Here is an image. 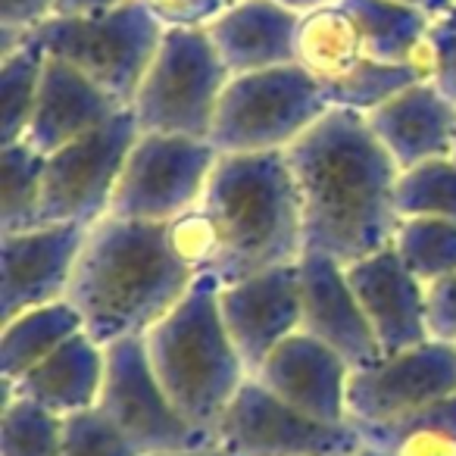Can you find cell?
Here are the masks:
<instances>
[{"label": "cell", "instance_id": "obj_1", "mask_svg": "<svg viewBox=\"0 0 456 456\" xmlns=\"http://www.w3.org/2000/svg\"><path fill=\"white\" fill-rule=\"evenodd\" d=\"M304 213L306 254L350 263L391 248L400 228V169L366 116L331 107L285 151Z\"/></svg>", "mask_w": 456, "mask_h": 456}, {"label": "cell", "instance_id": "obj_2", "mask_svg": "<svg viewBox=\"0 0 456 456\" xmlns=\"http://www.w3.org/2000/svg\"><path fill=\"white\" fill-rule=\"evenodd\" d=\"M194 279V269L172 250L169 225L107 216L85 235L66 300L85 331L110 347L122 338H144L163 322Z\"/></svg>", "mask_w": 456, "mask_h": 456}, {"label": "cell", "instance_id": "obj_3", "mask_svg": "<svg viewBox=\"0 0 456 456\" xmlns=\"http://www.w3.org/2000/svg\"><path fill=\"white\" fill-rule=\"evenodd\" d=\"M200 207L219 244L207 275L219 285L294 266L306 254L300 194L285 151L219 153Z\"/></svg>", "mask_w": 456, "mask_h": 456}, {"label": "cell", "instance_id": "obj_4", "mask_svg": "<svg viewBox=\"0 0 456 456\" xmlns=\"http://www.w3.org/2000/svg\"><path fill=\"white\" fill-rule=\"evenodd\" d=\"M147 356L175 410L216 435L228 403L250 379L219 310V281L197 275L182 304L144 335Z\"/></svg>", "mask_w": 456, "mask_h": 456}, {"label": "cell", "instance_id": "obj_5", "mask_svg": "<svg viewBox=\"0 0 456 456\" xmlns=\"http://www.w3.org/2000/svg\"><path fill=\"white\" fill-rule=\"evenodd\" d=\"M331 110L304 66L232 76L219 97L209 144L219 153H275L304 138Z\"/></svg>", "mask_w": 456, "mask_h": 456}, {"label": "cell", "instance_id": "obj_6", "mask_svg": "<svg viewBox=\"0 0 456 456\" xmlns=\"http://www.w3.org/2000/svg\"><path fill=\"white\" fill-rule=\"evenodd\" d=\"M228 78L232 72L219 60L207 28H166L157 57L128 110L141 132L209 141Z\"/></svg>", "mask_w": 456, "mask_h": 456}, {"label": "cell", "instance_id": "obj_7", "mask_svg": "<svg viewBox=\"0 0 456 456\" xmlns=\"http://www.w3.org/2000/svg\"><path fill=\"white\" fill-rule=\"evenodd\" d=\"M163 32L166 26L157 16L128 0L94 16H51L32 38L128 110L157 57Z\"/></svg>", "mask_w": 456, "mask_h": 456}, {"label": "cell", "instance_id": "obj_8", "mask_svg": "<svg viewBox=\"0 0 456 456\" xmlns=\"http://www.w3.org/2000/svg\"><path fill=\"white\" fill-rule=\"evenodd\" d=\"M138 134L141 126L134 113L122 110L107 126L51 153L45 166L41 225L91 228L107 219Z\"/></svg>", "mask_w": 456, "mask_h": 456}, {"label": "cell", "instance_id": "obj_9", "mask_svg": "<svg viewBox=\"0 0 456 456\" xmlns=\"http://www.w3.org/2000/svg\"><path fill=\"white\" fill-rule=\"evenodd\" d=\"M216 159L219 151L209 141L141 132L126 159L110 216L169 225L200 207Z\"/></svg>", "mask_w": 456, "mask_h": 456}, {"label": "cell", "instance_id": "obj_10", "mask_svg": "<svg viewBox=\"0 0 456 456\" xmlns=\"http://www.w3.org/2000/svg\"><path fill=\"white\" fill-rule=\"evenodd\" d=\"M97 410L138 447V453H166L216 444V435L191 425L166 394L147 356L144 338H122L107 347V372Z\"/></svg>", "mask_w": 456, "mask_h": 456}, {"label": "cell", "instance_id": "obj_11", "mask_svg": "<svg viewBox=\"0 0 456 456\" xmlns=\"http://www.w3.org/2000/svg\"><path fill=\"white\" fill-rule=\"evenodd\" d=\"M216 441L238 456H354L362 447L350 422L329 425L294 410L250 375L228 403Z\"/></svg>", "mask_w": 456, "mask_h": 456}, {"label": "cell", "instance_id": "obj_12", "mask_svg": "<svg viewBox=\"0 0 456 456\" xmlns=\"http://www.w3.org/2000/svg\"><path fill=\"white\" fill-rule=\"evenodd\" d=\"M456 394V344L428 338L403 354L354 369L347 385V419L354 425H387L422 412Z\"/></svg>", "mask_w": 456, "mask_h": 456}, {"label": "cell", "instance_id": "obj_13", "mask_svg": "<svg viewBox=\"0 0 456 456\" xmlns=\"http://www.w3.org/2000/svg\"><path fill=\"white\" fill-rule=\"evenodd\" d=\"M88 228L38 225L0 235V322L66 300Z\"/></svg>", "mask_w": 456, "mask_h": 456}, {"label": "cell", "instance_id": "obj_14", "mask_svg": "<svg viewBox=\"0 0 456 456\" xmlns=\"http://www.w3.org/2000/svg\"><path fill=\"white\" fill-rule=\"evenodd\" d=\"M219 310L248 372L256 375L269 354L300 331L297 263L219 285Z\"/></svg>", "mask_w": 456, "mask_h": 456}, {"label": "cell", "instance_id": "obj_15", "mask_svg": "<svg viewBox=\"0 0 456 456\" xmlns=\"http://www.w3.org/2000/svg\"><path fill=\"white\" fill-rule=\"evenodd\" d=\"M300 273V329L329 344L350 369L381 360L366 313L347 281V266L325 254H304Z\"/></svg>", "mask_w": 456, "mask_h": 456}, {"label": "cell", "instance_id": "obj_16", "mask_svg": "<svg viewBox=\"0 0 456 456\" xmlns=\"http://www.w3.org/2000/svg\"><path fill=\"white\" fill-rule=\"evenodd\" d=\"M347 281L372 325L381 356L403 354L431 338L425 316V285L403 266L394 244L350 263Z\"/></svg>", "mask_w": 456, "mask_h": 456}, {"label": "cell", "instance_id": "obj_17", "mask_svg": "<svg viewBox=\"0 0 456 456\" xmlns=\"http://www.w3.org/2000/svg\"><path fill=\"white\" fill-rule=\"evenodd\" d=\"M354 369L319 338L294 331L288 341L269 354L256 379L294 410L329 425H344L347 419V385Z\"/></svg>", "mask_w": 456, "mask_h": 456}, {"label": "cell", "instance_id": "obj_18", "mask_svg": "<svg viewBox=\"0 0 456 456\" xmlns=\"http://www.w3.org/2000/svg\"><path fill=\"white\" fill-rule=\"evenodd\" d=\"M300 13L279 0H235L207 26L216 53L232 76L297 63Z\"/></svg>", "mask_w": 456, "mask_h": 456}, {"label": "cell", "instance_id": "obj_19", "mask_svg": "<svg viewBox=\"0 0 456 456\" xmlns=\"http://www.w3.org/2000/svg\"><path fill=\"white\" fill-rule=\"evenodd\" d=\"M366 122L400 172L428 159L453 157L456 103H450L435 88V82L410 85L397 97L366 113Z\"/></svg>", "mask_w": 456, "mask_h": 456}, {"label": "cell", "instance_id": "obj_20", "mask_svg": "<svg viewBox=\"0 0 456 456\" xmlns=\"http://www.w3.org/2000/svg\"><path fill=\"white\" fill-rule=\"evenodd\" d=\"M122 110L126 107H119V103H116L101 85L91 82L85 72H78L76 66H69L66 60L47 53L38 103H35L26 141L35 151L51 157L60 147L72 144V141L91 134L94 128L107 126Z\"/></svg>", "mask_w": 456, "mask_h": 456}, {"label": "cell", "instance_id": "obj_21", "mask_svg": "<svg viewBox=\"0 0 456 456\" xmlns=\"http://www.w3.org/2000/svg\"><path fill=\"white\" fill-rule=\"evenodd\" d=\"M103 372H107V347L97 344L88 331H78L26 375L4 381L0 394L26 397L66 419L97 406Z\"/></svg>", "mask_w": 456, "mask_h": 456}, {"label": "cell", "instance_id": "obj_22", "mask_svg": "<svg viewBox=\"0 0 456 456\" xmlns=\"http://www.w3.org/2000/svg\"><path fill=\"white\" fill-rule=\"evenodd\" d=\"M350 16L362 38V53L379 63H416L428 72L425 41L431 32V16L397 4V0H338Z\"/></svg>", "mask_w": 456, "mask_h": 456}, {"label": "cell", "instance_id": "obj_23", "mask_svg": "<svg viewBox=\"0 0 456 456\" xmlns=\"http://www.w3.org/2000/svg\"><path fill=\"white\" fill-rule=\"evenodd\" d=\"M78 331H85V322L69 300L35 306L0 322V379L16 381Z\"/></svg>", "mask_w": 456, "mask_h": 456}, {"label": "cell", "instance_id": "obj_24", "mask_svg": "<svg viewBox=\"0 0 456 456\" xmlns=\"http://www.w3.org/2000/svg\"><path fill=\"white\" fill-rule=\"evenodd\" d=\"M362 53V38L354 16L341 4H329L300 16L297 66H304L319 85H335L354 69Z\"/></svg>", "mask_w": 456, "mask_h": 456}, {"label": "cell", "instance_id": "obj_25", "mask_svg": "<svg viewBox=\"0 0 456 456\" xmlns=\"http://www.w3.org/2000/svg\"><path fill=\"white\" fill-rule=\"evenodd\" d=\"M354 428L362 444L391 450L394 456H456V394L397 422Z\"/></svg>", "mask_w": 456, "mask_h": 456}, {"label": "cell", "instance_id": "obj_26", "mask_svg": "<svg viewBox=\"0 0 456 456\" xmlns=\"http://www.w3.org/2000/svg\"><path fill=\"white\" fill-rule=\"evenodd\" d=\"M47 157L28 141L0 147V235H16L41 225Z\"/></svg>", "mask_w": 456, "mask_h": 456}, {"label": "cell", "instance_id": "obj_27", "mask_svg": "<svg viewBox=\"0 0 456 456\" xmlns=\"http://www.w3.org/2000/svg\"><path fill=\"white\" fill-rule=\"evenodd\" d=\"M45 60L47 51L35 38L0 53V147L26 141L38 103Z\"/></svg>", "mask_w": 456, "mask_h": 456}, {"label": "cell", "instance_id": "obj_28", "mask_svg": "<svg viewBox=\"0 0 456 456\" xmlns=\"http://www.w3.org/2000/svg\"><path fill=\"white\" fill-rule=\"evenodd\" d=\"M416 82H428V72H425L422 66H416V63L394 66V63H379V60L362 57L341 82L325 85L322 91L331 107L354 110V113L366 116Z\"/></svg>", "mask_w": 456, "mask_h": 456}, {"label": "cell", "instance_id": "obj_29", "mask_svg": "<svg viewBox=\"0 0 456 456\" xmlns=\"http://www.w3.org/2000/svg\"><path fill=\"white\" fill-rule=\"evenodd\" d=\"M394 250L425 288L435 285L437 279L456 273V222L428 216L400 219Z\"/></svg>", "mask_w": 456, "mask_h": 456}, {"label": "cell", "instance_id": "obj_30", "mask_svg": "<svg viewBox=\"0 0 456 456\" xmlns=\"http://www.w3.org/2000/svg\"><path fill=\"white\" fill-rule=\"evenodd\" d=\"M0 456H60L66 419L26 397L0 394Z\"/></svg>", "mask_w": 456, "mask_h": 456}, {"label": "cell", "instance_id": "obj_31", "mask_svg": "<svg viewBox=\"0 0 456 456\" xmlns=\"http://www.w3.org/2000/svg\"><path fill=\"white\" fill-rule=\"evenodd\" d=\"M394 200L400 219L428 216V219L456 222V157L428 159L422 166L403 169Z\"/></svg>", "mask_w": 456, "mask_h": 456}, {"label": "cell", "instance_id": "obj_32", "mask_svg": "<svg viewBox=\"0 0 456 456\" xmlns=\"http://www.w3.org/2000/svg\"><path fill=\"white\" fill-rule=\"evenodd\" d=\"M60 456H141L138 447L97 406L66 416Z\"/></svg>", "mask_w": 456, "mask_h": 456}, {"label": "cell", "instance_id": "obj_33", "mask_svg": "<svg viewBox=\"0 0 456 456\" xmlns=\"http://www.w3.org/2000/svg\"><path fill=\"white\" fill-rule=\"evenodd\" d=\"M169 244L184 266L194 269V275H207L216 263V228L213 219L203 213V207H194L191 213L169 222Z\"/></svg>", "mask_w": 456, "mask_h": 456}, {"label": "cell", "instance_id": "obj_34", "mask_svg": "<svg viewBox=\"0 0 456 456\" xmlns=\"http://www.w3.org/2000/svg\"><path fill=\"white\" fill-rule=\"evenodd\" d=\"M425 57H428V82H435V88L450 103H456V7L431 22Z\"/></svg>", "mask_w": 456, "mask_h": 456}, {"label": "cell", "instance_id": "obj_35", "mask_svg": "<svg viewBox=\"0 0 456 456\" xmlns=\"http://www.w3.org/2000/svg\"><path fill=\"white\" fill-rule=\"evenodd\" d=\"M51 16H57V0H0V53L28 41Z\"/></svg>", "mask_w": 456, "mask_h": 456}, {"label": "cell", "instance_id": "obj_36", "mask_svg": "<svg viewBox=\"0 0 456 456\" xmlns=\"http://www.w3.org/2000/svg\"><path fill=\"white\" fill-rule=\"evenodd\" d=\"M134 4H141L147 13L157 16L166 28H178V26L207 28L225 10L222 0H134Z\"/></svg>", "mask_w": 456, "mask_h": 456}, {"label": "cell", "instance_id": "obj_37", "mask_svg": "<svg viewBox=\"0 0 456 456\" xmlns=\"http://www.w3.org/2000/svg\"><path fill=\"white\" fill-rule=\"evenodd\" d=\"M425 316L435 341L456 344V273L425 288Z\"/></svg>", "mask_w": 456, "mask_h": 456}, {"label": "cell", "instance_id": "obj_38", "mask_svg": "<svg viewBox=\"0 0 456 456\" xmlns=\"http://www.w3.org/2000/svg\"><path fill=\"white\" fill-rule=\"evenodd\" d=\"M128 4V0H57V16H94Z\"/></svg>", "mask_w": 456, "mask_h": 456}, {"label": "cell", "instance_id": "obj_39", "mask_svg": "<svg viewBox=\"0 0 456 456\" xmlns=\"http://www.w3.org/2000/svg\"><path fill=\"white\" fill-rule=\"evenodd\" d=\"M397 4H406V7L419 10V13L431 16V20H437V16L450 13L456 7V0H397Z\"/></svg>", "mask_w": 456, "mask_h": 456}, {"label": "cell", "instance_id": "obj_40", "mask_svg": "<svg viewBox=\"0 0 456 456\" xmlns=\"http://www.w3.org/2000/svg\"><path fill=\"white\" fill-rule=\"evenodd\" d=\"M144 456H238L225 447V444H203V447H191V450H166V453H144Z\"/></svg>", "mask_w": 456, "mask_h": 456}, {"label": "cell", "instance_id": "obj_41", "mask_svg": "<svg viewBox=\"0 0 456 456\" xmlns=\"http://www.w3.org/2000/svg\"><path fill=\"white\" fill-rule=\"evenodd\" d=\"M279 4H285L288 10H294V13H313V10L319 7H329V4H338V0H279Z\"/></svg>", "mask_w": 456, "mask_h": 456}, {"label": "cell", "instance_id": "obj_42", "mask_svg": "<svg viewBox=\"0 0 456 456\" xmlns=\"http://www.w3.org/2000/svg\"><path fill=\"white\" fill-rule=\"evenodd\" d=\"M354 456H394L391 450H381V447H372V444H362Z\"/></svg>", "mask_w": 456, "mask_h": 456}, {"label": "cell", "instance_id": "obj_43", "mask_svg": "<svg viewBox=\"0 0 456 456\" xmlns=\"http://www.w3.org/2000/svg\"><path fill=\"white\" fill-rule=\"evenodd\" d=\"M222 4H225V7H228V4H235V0H222Z\"/></svg>", "mask_w": 456, "mask_h": 456}, {"label": "cell", "instance_id": "obj_44", "mask_svg": "<svg viewBox=\"0 0 456 456\" xmlns=\"http://www.w3.org/2000/svg\"><path fill=\"white\" fill-rule=\"evenodd\" d=\"M453 157H456V141H453Z\"/></svg>", "mask_w": 456, "mask_h": 456}]
</instances>
